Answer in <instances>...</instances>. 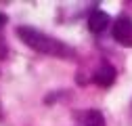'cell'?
Segmentation results:
<instances>
[{
    "label": "cell",
    "instance_id": "cell-1",
    "mask_svg": "<svg viewBox=\"0 0 132 126\" xmlns=\"http://www.w3.org/2000/svg\"><path fill=\"white\" fill-rule=\"evenodd\" d=\"M17 36L23 44H27L29 49H34L42 55H51V57H59V59H73V49L69 44H65L53 36H46L44 32L29 27V25H21L17 27Z\"/></svg>",
    "mask_w": 132,
    "mask_h": 126
},
{
    "label": "cell",
    "instance_id": "cell-2",
    "mask_svg": "<svg viewBox=\"0 0 132 126\" xmlns=\"http://www.w3.org/2000/svg\"><path fill=\"white\" fill-rule=\"evenodd\" d=\"M111 36L122 46H132V19L126 17V15L118 17L115 23H113V27H111Z\"/></svg>",
    "mask_w": 132,
    "mask_h": 126
},
{
    "label": "cell",
    "instance_id": "cell-3",
    "mask_svg": "<svg viewBox=\"0 0 132 126\" xmlns=\"http://www.w3.org/2000/svg\"><path fill=\"white\" fill-rule=\"evenodd\" d=\"M115 76H118V74H115V67L111 65V63L109 61H101V63H98V67L94 69L92 80H94V84L107 88V86H111L115 82Z\"/></svg>",
    "mask_w": 132,
    "mask_h": 126
},
{
    "label": "cell",
    "instance_id": "cell-4",
    "mask_svg": "<svg viewBox=\"0 0 132 126\" xmlns=\"http://www.w3.org/2000/svg\"><path fill=\"white\" fill-rule=\"evenodd\" d=\"M78 126H105V118L98 109H86V112H76Z\"/></svg>",
    "mask_w": 132,
    "mask_h": 126
},
{
    "label": "cell",
    "instance_id": "cell-5",
    "mask_svg": "<svg viewBox=\"0 0 132 126\" xmlns=\"http://www.w3.org/2000/svg\"><path fill=\"white\" fill-rule=\"evenodd\" d=\"M107 23H109V15H107L105 11L94 9V11L88 15V29L92 32V34H101V32L107 27Z\"/></svg>",
    "mask_w": 132,
    "mask_h": 126
},
{
    "label": "cell",
    "instance_id": "cell-6",
    "mask_svg": "<svg viewBox=\"0 0 132 126\" xmlns=\"http://www.w3.org/2000/svg\"><path fill=\"white\" fill-rule=\"evenodd\" d=\"M4 57H6V46L0 42V59H4Z\"/></svg>",
    "mask_w": 132,
    "mask_h": 126
},
{
    "label": "cell",
    "instance_id": "cell-7",
    "mask_svg": "<svg viewBox=\"0 0 132 126\" xmlns=\"http://www.w3.org/2000/svg\"><path fill=\"white\" fill-rule=\"evenodd\" d=\"M4 23H6V15L0 13V25H4Z\"/></svg>",
    "mask_w": 132,
    "mask_h": 126
}]
</instances>
